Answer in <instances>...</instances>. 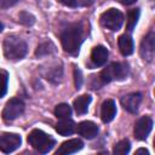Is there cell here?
Segmentation results:
<instances>
[{"label":"cell","instance_id":"3957f363","mask_svg":"<svg viewBox=\"0 0 155 155\" xmlns=\"http://www.w3.org/2000/svg\"><path fill=\"white\" fill-rule=\"evenodd\" d=\"M28 142L35 150L42 154L48 153L54 145V139L41 130H33L28 136Z\"/></svg>","mask_w":155,"mask_h":155},{"label":"cell","instance_id":"30bf717a","mask_svg":"<svg viewBox=\"0 0 155 155\" xmlns=\"http://www.w3.org/2000/svg\"><path fill=\"white\" fill-rule=\"evenodd\" d=\"M140 102H142V94L139 92L128 93L121 98V105L124 107V109L132 114L137 113Z\"/></svg>","mask_w":155,"mask_h":155},{"label":"cell","instance_id":"4316f807","mask_svg":"<svg viewBox=\"0 0 155 155\" xmlns=\"http://www.w3.org/2000/svg\"><path fill=\"white\" fill-rule=\"evenodd\" d=\"M124 5H131V4H133V2H136L137 0H120Z\"/></svg>","mask_w":155,"mask_h":155},{"label":"cell","instance_id":"d6986e66","mask_svg":"<svg viewBox=\"0 0 155 155\" xmlns=\"http://www.w3.org/2000/svg\"><path fill=\"white\" fill-rule=\"evenodd\" d=\"M54 115L58 119H65L71 115V108L67 103H61L54 108Z\"/></svg>","mask_w":155,"mask_h":155},{"label":"cell","instance_id":"5bb4252c","mask_svg":"<svg viewBox=\"0 0 155 155\" xmlns=\"http://www.w3.org/2000/svg\"><path fill=\"white\" fill-rule=\"evenodd\" d=\"M107 59H108V50L104 46L98 45V46L93 47V50L91 52V61L96 67H101V65L105 64Z\"/></svg>","mask_w":155,"mask_h":155},{"label":"cell","instance_id":"6da1fadb","mask_svg":"<svg viewBox=\"0 0 155 155\" xmlns=\"http://www.w3.org/2000/svg\"><path fill=\"white\" fill-rule=\"evenodd\" d=\"M84 41V33L80 24H73L65 28L61 34V42L64 51L69 53L79 52V48Z\"/></svg>","mask_w":155,"mask_h":155},{"label":"cell","instance_id":"52a82bcc","mask_svg":"<svg viewBox=\"0 0 155 155\" xmlns=\"http://www.w3.org/2000/svg\"><path fill=\"white\" fill-rule=\"evenodd\" d=\"M21 136L16 134V133H1L0 134V150L5 154L12 153L15 151L17 148H19L21 145Z\"/></svg>","mask_w":155,"mask_h":155},{"label":"cell","instance_id":"ffe728a7","mask_svg":"<svg viewBox=\"0 0 155 155\" xmlns=\"http://www.w3.org/2000/svg\"><path fill=\"white\" fill-rule=\"evenodd\" d=\"M54 52V45L50 41H46V42H42L38 46V50L35 52V54L38 57H42V56H46V54H50Z\"/></svg>","mask_w":155,"mask_h":155},{"label":"cell","instance_id":"5b68a950","mask_svg":"<svg viewBox=\"0 0 155 155\" xmlns=\"http://www.w3.org/2000/svg\"><path fill=\"white\" fill-rule=\"evenodd\" d=\"M124 23V15L116 8H109L101 16V24L109 30H119Z\"/></svg>","mask_w":155,"mask_h":155},{"label":"cell","instance_id":"2e32d148","mask_svg":"<svg viewBox=\"0 0 155 155\" xmlns=\"http://www.w3.org/2000/svg\"><path fill=\"white\" fill-rule=\"evenodd\" d=\"M119 48L124 56H130L133 52V48H134L133 40L128 34H122L119 38Z\"/></svg>","mask_w":155,"mask_h":155},{"label":"cell","instance_id":"8fae6325","mask_svg":"<svg viewBox=\"0 0 155 155\" xmlns=\"http://www.w3.org/2000/svg\"><path fill=\"white\" fill-rule=\"evenodd\" d=\"M82 147H84L82 140H80V139H78V138L69 139V140L62 143V145L57 149L56 154H59V155L73 154V153H76V151H79V150H81Z\"/></svg>","mask_w":155,"mask_h":155},{"label":"cell","instance_id":"ba28073f","mask_svg":"<svg viewBox=\"0 0 155 155\" xmlns=\"http://www.w3.org/2000/svg\"><path fill=\"white\" fill-rule=\"evenodd\" d=\"M140 56L144 61L151 62L155 56V35L154 31H150L140 44Z\"/></svg>","mask_w":155,"mask_h":155},{"label":"cell","instance_id":"cb8c5ba5","mask_svg":"<svg viewBox=\"0 0 155 155\" xmlns=\"http://www.w3.org/2000/svg\"><path fill=\"white\" fill-rule=\"evenodd\" d=\"M19 22L22 24H25V25H31L35 22V18L31 13H29L27 11H23V12L19 13Z\"/></svg>","mask_w":155,"mask_h":155},{"label":"cell","instance_id":"8992f818","mask_svg":"<svg viewBox=\"0 0 155 155\" xmlns=\"http://www.w3.org/2000/svg\"><path fill=\"white\" fill-rule=\"evenodd\" d=\"M23 111H24V103L18 98H12L6 103L2 110V119L5 121H12L17 119Z\"/></svg>","mask_w":155,"mask_h":155},{"label":"cell","instance_id":"9a60e30c","mask_svg":"<svg viewBox=\"0 0 155 155\" xmlns=\"http://www.w3.org/2000/svg\"><path fill=\"white\" fill-rule=\"evenodd\" d=\"M74 130H75V124L69 117L61 119V121H58L56 125V131L61 136H70L74 132Z\"/></svg>","mask_w":155,"mask_h":155},{"label":"cell","instance_id":"7c38bea8","mask_svg":"<svg viewBox=\"0 0 155 155\" xmlns=\"http://www.w3.org/2000/svg\"><path fill=\"white\" fill-rule=\"evenodd\" d=\"M76 131L80 136L87 139H92L98 134V127L94 122L92 121H82L78 125Z\"/></svg>","mask_w":155,"mask_h":155},{"label":"cell","instance_id":"7402d4cb","mask_svg":"<svg viewBox=\"0 0 155 155\" xmlns=\"http://www.w3.org/2000/svg\"><path fill=\"white\" fill-rule=\"evenodd\" d=\"M7 82H8V74L6 70L0 69V97H4L7 92Z\"/></svg>","mask_w":155,"mask_h":155},{"label":"cell","instance_id":"83f0119b","mask_svg":"<svg viewBox=\"0 0 155 155\" xmlns=\"http://www.w3.org/2000/svg\"><path fill=\"white\" fill-rule=\"evenodd\" d=\"M136 154H145V155H149L148 150H145V149H138V150L136 151Z\"/></svg>","mask_w":155,"mask_h":155},{"label":"cell","instance_id":"277c9868","mask_svg":"<svg viewBox=\"0 0 155 155\" xmlns=\"http://www.w3.org/2000/svg\"><path fill=\"white\" fill-rule=\"evenodd\" d=\"M128 74V65L126 63H111L104 68L99 74L102 84H108L113 80H124Z\"/></svg>","mask_w":155,"mask_h":155},{"label":"cell","instance_id":"7a4b0ae2","mask_svg":"<svg viewBox=\"0 0 155 155\" xmlns=\"http://www.w3.org/2000/svg\"><path fill=\"white\" fill-rule=\"evenodd\" d=\"M4 54L7 59L17 61L22 59L27 53V44L18 36L10 35L4 40Z\"/></svg>","mask_w":155,"mask_h":155},{"label":"cell","instance_id":"9c48e42d","mask_svg":"<svg viewBox=\"0 0 155 155\" xmlns=\"http://www.w3.org/2000/svg\"><path fill=\"white\" fill-rule=\"evenodd\" d=\"M153 128V120L150 116H142L134 125V137L139 140H145Z\"/></svg>","mask_w":155,"mask_h":155},{"label":"cell","instance_id":"ac0fdd59","mask_svg":"<svg viewBox=\"0 0 155 155\" xmlns=\"http://www.w3.org/2000/svg\"><path fill=\"white\" fill-rule=\"evenodd\" d=\"M139 18V8H132L127 13V19H126V27L128 31H132L133 28L136 27L137 22Z\"/></svg>","mask_w":155,"mask_h":155},{"label":"cell","instance_id":"603a6c76","mask_svg":"<svg viewBox=\"0 0 155 155\" xmlns=\"http://www.w3.org/2000/svg\"><path fill=\"white\" fill-rule=\"evenodd\" d=\"M65 6L69 7H79V6H87L92 4V0H58Z\"/></svg>","mask_w":155,"mask_h":155},{"label":"cell","instance_id":"f1b7e54d","mask_svg":"<svg viewBox=\"0 0 155 155\" xmlns=\"http://www.w3.org/2000/svg\"><path fill=\"white\" fill-rule=\"evenodd\" d=\"M2 28H4V25H2V23H0V33L2 31Z\"/></svg>","mask_w":155,"mask_h":155},{"label":"cell","instance_id":"d4e9b609","mask_svg":"<svg viewBox=\"0 0 155 155\" xmlns=\"http://www.w3.org/2000/svg\"><path fill=\"white\" fill-rule=\"evenodd\" d=\"M19 0H0V8H8L16 5Z\"/></svg>","mask_w":155,"mask_h":155},{"label":"cell","instance_id":"44dd1931","mask_svg":"<svg viewBox=\"0 0 155 155\" xmlns=\"http://www.w3.org/2000/svg\"><path fill=\"white\" fill-rule=\"evenodd\" d=\"M130 149H131L130 142L127 139H122V140H120L119 143L115 144V147L113 149V153L114 154H119V155H125V154H127L130 151Z\"/></svg>","mask_w":155,"mask_h":155},{"label":"cell","instance_id":"e0dca14e","mask_svg":"<svg viewBox=\"0 0 155 155\" xmlns=\"http://www.w3.org/2000/svg\"><path fill=\"white\" fill-rule=\"evenodd\" d=\"M91 96L90 94H82L80 97H78L75 101H74V109L76 111V114L79 115H82L85 113H87L88 110V105L91 103Z\"/></svg>","mask_w":155,"mask_h":155},{"label":"cell","instance_id":"484cf974","mask_svg":"<svg viewBox=\"0 0 155 155\" xmlns=\"http://www.w3.org/2000/svg\"><path fill=\"white\" fill-rule=\"evenodd\" d=\"M75 85H76V88H80L81 87V75H80V70L79 69H75Z\"/></svg>","mask_w":155,"mask_h":155},{"label":"cell","instance_id":"4fadbf2b","mask_svg":"<svg viewBox=\"0 0 155 155\" xmlns=\"http://www.w3.org/2000/svg\"><path fill=\"white\" fill-rule=\"evenodd\" d=\"M116 115V104L113 99H107L101 107V119L103 122H110Z\"/></svg>","mask_w":155,"mask_h":155}]
</instances>
